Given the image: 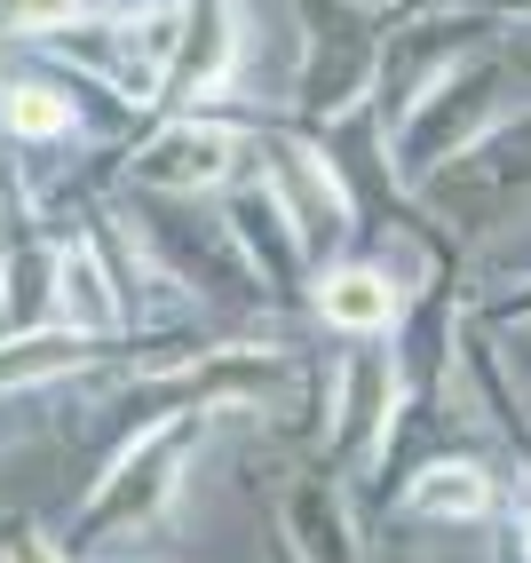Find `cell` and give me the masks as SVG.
<instances>
[{
	"label": "cell",
	"mask_w": 531,
	"mask_h": 563,
	"mask_svg": "<svg viewBox=\"0 0 531 563\" xmlns=\"http://www.w3.org/2000/svg\"><path fill=\"white\" fill-rule=\"evenodd\" d=\"M214 421L222 412H159V421H143L120 453L103 461V476L88 484V500L71 508L64 548L71 555H120L128 540L167 532V516L182 500V484H191L199 453L214 444Z\"/></svg>",
	"instance_id": "obj_1"
},
{
	"label": "cell",
	"mask_w": 531,
	"mask_h": 563,
	"mask_svg": "<svg viewBox=\"0 0 531 563\" xmlns=\"http://www.w3.org/2000/svg\"><path fill=\"white\" fill-rule=\"evenodd\" d=\"M294 32H301V56H294V128L325 135L333 120L373 103V71H381V41L397 9L389 0H286Z\"/></svg>",
	"instance_id": "obj_2"
},
{
	"label": "cell",
	"mask_w": 531,
	"mask_h": 563,
	"mask_svg": "<svg viewBox=\"0 0 531 563\" xmlns=\"http://www.w3.org/2000/svg\"><path fill=\"white\" fill-rule=\"evenodd\" d=\"M412 207H421L436 231L461 239H500L531 214V103L500 111L461 159H444L436 175L412 183Z\"/></svg>",
	"instance_id": "obj_3"
},
{
	"label": "cell",
	"mask_w": 531,
	"mask_h": 563,
	"mask_svg": "<svg viewBox=\"0 0 531 563\" xmlns=\"http://www.w3.org/2000/svg\"><path fill=\"white\" fill-rule=\"evenodd\" d=\"M111 222H120L128 246L182 294V302H199V310H246V302H262V286L246 278V262L231 254L222 214H207V199H151V191H128V183H120Z\"/></svg>",
	"instance_id": "obj_4"
},
{
	"label": "cell",
	"mask_w": 531,
	"mask_h": 563,
	"mask_svg": "<svg viewBox=\"0 0 531 563\" xmlns=\"http://www.w3.org/2000/svg\"><path fill=\"white\" fill-rule=\"evenodd\" d=\"M254 128L246 111H151L120 152V183L151 199H222L254 167Z\"/></svg>",
	"instance_id": "obj_5"
},
{
	"label": "cell",
	"mask_w": 531,
	"mask_h": 563,
	"mask_svg": "<svg viewBox=\"0 0 531 563\" xmlns=\"http://www.w3.org/2000/svg\"><path fill=\"white\" fill-rule=\"evenodd\" d=\"M48 64L80 71V80L111 88L128 111H159V88H167V64H175V0H111V9L80 16L41 41Z\"/></svg>",
	"instance_id": "obj_6"
},
{
	"label": "cell",
	"mask_w": 531,
	"mask_h": 563,
	"mask_svg": "<svg viewBox=\"0 0 531 563\" xmlns=\"http://www.w3.org/2000/svg\"><path fill=\"white\" fill-rule=\"evenodd\" d=\"M516 71H508V56L500 48H484V56H468L461 71H444V80L405 111V120L381 135V167H389V183L412 199V183L421 175H436L444 159H461L468 143L500 120V111H516Z\"/></svg>",
	"instance_id": "obj_7"
},
{
	"label": "cell",
	"mask_w": 531,
	"mask_h": 563,
	"mask_svg": "<svg viewBox=\"0 0 531 563\" xmlns=\"http://www.w3.org/2000/svg\"><path fill=\"white\" fill-rule=\"evenodd\" d=\"M254 167L278 191V207L294 214V239L310 254V271H325V262H341L357 246L365 207H357V183L341 175V159L325 152V135L294 128V120H270V128H254Z\"/></svg>",
	"instance_id": "obj_8"
},
{
	"label": "cell",
	"mask_w": 531,
	"mask_h": 563,
	"mask_svg": "<svg viewBox=\"0 0 531 563\" xmlns=\"http://www.w3.org/2000/svg\"><path fill=\"white\" fill-rule=\"evenodd\" d=\"M246 48H254L246 0H175V64L159 111H231Z\"/></svg>",
	"instance_id": "obj_9"
},
{
	"label": "cell",
	"mask_w": 531,
	"mask_h": 563,
	"mask_svg": "<svg viewBox=\"0 0 531 563\" xmlns=\"http://www.w3.org/2000/svg\"><path fill=\"white\" fill-rule=\"evenodd\" d=\"M397 421V365L389 342H350V357L333 365V382L318 397V453L333 476H365L381 437Z\"/></svg>",
	"instance_id": "obj_10"
},
{
	"label": "cell",
	"mask_w": 531,
	"mask_h": 563,
	"mask_svg": "<svg viewBox=\"0 0 531 563\" xmlns=\"http://www.w3.org/2000/svg\"><path fill=\"white\" fill-rule=\"evenodd\" d=\"M56 294H48V325L88 333V342H120L128 333V286L111 262V231L103 207H88L80 222H56Z\"/></svg>",
	"instance_id": "obj_11"
},
{
	"label": "cell",
	"mask_w": 531,
	"mask_h": 563,
	"mask_svg": "<svg viewBox=\"0 0 531 563\" xmlns=\"http://www.w3.org/2000/svg\"><path fill=\"white\" fill-rule=\"evenodd\" d=\"M214 214H222L231 254L246 262V278L262 286V302H301V286H310V254H301L294 214L278 207L270 183H262V167H246L231 191L214 199Z\"/></svg>",
	"instance_id": "obj_12"
},
{
	"label": "cell",
	"mask_w": 531,
	"mask_h": 563,
	"mask_svg": "<svg viewBox=\"0 0 531 563\" xmlns=\"http://www.w3.org/2000/svg\"><path fill=\"white\" fill-rule=\"evenodd\" d=\"M301 302H310V318H318L325 333H341V342H389L397 318H405V302H412V278L397 271V262L350 246L341 262L310 271Z\"/></svg>",
	"instance_id": "obj_13"
},
{
	"label": "cell",
	"mask_w": 531,
	"mask_h": 563,
	"mask_svg": "<svg viewBox=\"0 0 531 563\" xmlns=\"http://www.w3.org/2000/svg\"><path fill=\"white\" fill-rule=\"evenodd\" d=\"M397 523H491L508 508V468L500 453H429L397 493Z\"/></svg>",
	"instance_id": "obj_14"
},
{
	"label": "cell",
	"mask_w": 531,
	"mask_h": 563,
	"mask_svg": "<svg viewBox=\"0 0 531 563\" xmlns=\"http://www.w3.org/2000/svg\"><path fill=\"white\" fill-rule=\"evenodd\" d=\"M278 548L294 563H373L365 555L357 493H341L333 468H301L286 493H278Z\"/></svg>",
	"instance_id": "obj_15"
},
{
	"label": "cell",
	"mask_w": 531,
	"mask_h": 563,
	"mask_svg": "<svg viewBox=\"0 0 531 563\" xmlns=\"http://www.w3.org/2000/svg\"><path fill=\"white\" fill-rule=\"evenodd\" d=\"M96 9H111V0H0V41H32V48H41L48 32L80 24Z\"/></svg>",
	"instance_id": "obj_16"
},
{
	"label": "cell",
	"mask_w": 531,
	"mask_h": 563,
	"mask_svg": "<svg viewBox=\"0 0 531 563\" xmlns=\"http://www.w3.org/2000/svg\"><path fill=\"white\" fill-rule=\"evenodd\" d=\"M0 563H80L41 516H24V508H0Z\"/></svg>",
	"instance_id": "obj_17"
},
{
	"label": "cell",
	"mask_w": 531,
	"mask_h": 563,
	"mask_svg": "<svg viewBox=\"0 0 531 563\" xmlns=\"http://www.w3.org/2000/svg\"><path fill=\"white\" fill-rule=\"evenodd\" d=\"M24 437H41V397H0V453H16Z\"/></svg>",
	"instance_id": "obj_18"
},
{
	"label": "cell",
	"mask_w": 531,
	"mask_h": 563,
	"mask_svg": "<svg viewBox=\"0 0 531 563\" xmlns=\"http://www.w3.org/2000/svg\"><path fill=\"white\" fill-rule=\"evenodd\" d=\"M476 16H491L500 32H531V0H468Z\"/></svg>",
	"instance_id": "obj_19"
},
{
	"label": "cell",
	"mask_w": 531,
	"mask_h": 563,
	"mask_svg": "<svg viewBox=\"0 0 531 563\" xmlns=\"http://www.w3.org/2000/svg\"><path fill=\"white\" fill-rule=\"evenodd\" d=\"M508 540H516V563H531V484H523V500H516V523H508Z\"/></svg>",
	"instance_id": "obj_20"
},
{
	"label": "cell",
	"mask_w": 531,
	"mask_h": 563,
	"mask_svg": "<svg viewBox=\"0 0 531 563\" xmlns=\"http://www.w3.org/2000/svg\"><path fill=\"white\" fill-rule=\"evenodd\" d=\"M508 333V357H516V373H523V389H531V333L523 325H500Z\"/></svg>",
	"instance_id": "obj_21"
},
{
	"label": "cell",
	"mask_w": 531,
	"mask_h": 563,
	"mask_svg": "<svg viewBox=\"0 0 531 563\" xmlns=\"http://www.w3.org/2000/svg\"><path fill=\"white\" fill-rule=\"evenodd\" d=\"M80 563H135V555H80Z\"/></svg>",
	"instance_id": "obj_22"
},
{
	"label": "cell",
	"mask_w": 531,
	"mask_h": 563,
	"mask_svg": "<svg viewBox=\"0 0 531 563\" xmlns=\"http://www.w3.org/2000/svg\"><path fill=\"white\" fill-rule=\"evenodd\" d=\"M270 563H294V555H286V548H278V540H270Z\"/></svg>",
	"instance_id": "obj_23"
}]
</instances>
